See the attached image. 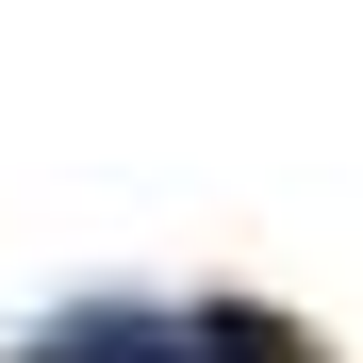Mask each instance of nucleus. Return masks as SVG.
Here are the masks:
<instances>
[{
  "mask_svg": "<svg viewBox=\"0 0 363 363\" xmlns=\"http://www.w3.org/2000/svg\"><path fill=\"white\" fill-rule=\"evenodd\" d=\"M33 363H199V314H133V297H83V314H50Z\"/></svg>",
  "mask_w": 363,
  "mask_h": 363,
  "instance_id": "nucleus-1",
  "label": "nucleus"
},
{
  "mask_svg": "<svg viewBox=\"0 0 363 363\" xmlns=\"http://www.w3.org/2000/svg\"><path fill=\"white\" fill-rule=\"evenodd\" d=\"M199 363H330V347L297 314H264V297H215V314H199Z\"/></svg>",
  "mask_w": 363,
  "mask_h": 363,
  "instance_id": "nucleus-2",
  "label": "nucleus"
}]
</instances>
